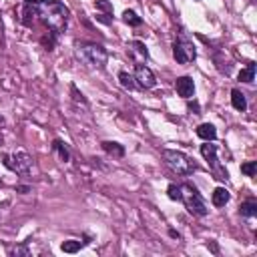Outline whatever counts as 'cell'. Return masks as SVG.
I'll return each mask as SVG.
<instances>
[{
	"label": "cell",
	"instance_id": "1",
	"mask_svg": "<svg viewBox=\"0 0 257 257\" xmlns=\"http://www.w3.org/2000/svg\"><path fill=\"white\" fill-rule=\"evenodd\" d=\"M70 10L60 0H48L42 6H38V20L44 24L46 30L60 36L68 26Z\"/></svg>",
	"mask_w": 257,
	"mask_h": 257
},
{
	"label": "cell",
	"instance_id": "2",
	"mask_svg": "<svg viewBox=\"0 0 257 257\" xmlns=\"http://www.w3.org/2000/svg\"><path fill=\"white\" fill-rule=\"evenodd\" d=\"M74 52L82 62H86L92 68H104V64L108 60L106 48L98 42H92V40H76L74 42Z\"/></svg>",
	"mask_w": 257,
	"mask_h": 257
},
{
	"label": "cell",
	"instance_id": "3",
	"mask_svg": "<svg viewBox=\"0 0 257 257\" xmlns=\"http://www.w3.org/2000/svg\"><path fill=\"white\" fill-rule=\"evenodd\" d=\"M181 187V203L185 205V209L193 215V217H205L209 213L207 205H205V199L201 197V193L197 191V187L185 183V185H179Z\"/></svg>",
	"mask_w": 257,
	"mask_h": 257
},
{
	"label": "cell",
	"instance_id": "4",
	"mask_svg": "<svg viewBox=\"0 0 257 257\" xmlns=\"http://www.w3.org/2000/svg\"><path fill=\"white\" fill-rule=\"evenodd\" d=\"M163 159L165 163L169 165V169H173L177 175H191L197 171V165L193 163V159L189 155H185L183 151H177V149H163Z\"/></svg>",
	"mask_w": 257,
	"mask_h": 257
},
{
	"label": "cell",
	"instance_id": "5",
	"mask_svg": "<svg viewBox=\"0 0 257 257\" xmlns=\"http://www.w3.org/2000/svg\"><path fill=\"white\" fill-rule=\"evenodd\" d=\"M2 165L16 173V175H22L26 177L32 169V157L26 153V151H16V153H4L2 155Z\"/></svg>",
	"mask_w": 257,
	"mask_h": 257
},
{
	"label": "cell",
	"instance_id": "6",
	"mask_svg": "<svg viewBox=\"0 0 257 257\" xmlns=\"http://www.w3.org/2000/svg\"><path fill=\"white\" fill-rule=\"evenodd\" d=\"M173 58L179 64H189L197 58V48L185 34H179V38L173 42Z\"/></svg>",
	"mask_w": 257,
	"mask_h": 257
},
{
	"label": "cell",
	"instance_id": "7",
	"mask_svg": "<svg viewBox=\"0 0 257 257\" xmlns=\"http://www.w3.org/2000/svg\"><path fill=\"white\" fill-rule=\"evenodd\" d=\"M201 157L207 161V165L211 167L213 173H217V179H227V171L221 169L219 159H217V145H213V141H205V145H201Z\"/></svg>",
	"mask_w": 257,
	"mask_h": 257
},
{
	"label": "cell",
	"instance_id": "8",
	"mask_svg": "<svg viewBox=\"0 0 257 257\" xmlns=\"http://www.w3.org/2000/svg\"><path fill=\"white\" fill-rule=\"evenodd\" d=\"M135 82L139 88L143 90H149V88H155L157 84V78H155V72L147 66V64H135Z\"/></svg>",
	"mask_w": 257,
	"mask_h": 257
},
{
	"label": "cell",
	"instance_id": "9",
	"mask_svg": "<svg viewBox=\"0 0 257 257\" xmlns=\"http://www.w3.org/2000/svg\"><path fill=\"white\" fill-rule=\"evenodd\" d=\"M126 54L133 60V64H145L149 60V50H147L145 42H141V40L126 42Z\"/></svg>",
	"mask_w": 257,
	"mask_h": 257
},
{
	"label": "cell",
	"instance_id": "10",
	"mask_svg": "<svg viewBox=\"0 0 257 257\" xmlns=\"http://www.w3.org/2000/svg\"><path fill=\"white\" fill-rule=\"evenodd\" d=\"M175 90H177L179 96H183V98L187 100V98L195 96V80H193L191 76H187V74L177 76V78H175Z\"/></svg>",
	"mask_w": 257,
	"mask_h": 257
},
{
	"label": "cell",
	"instance_id": "11",
	"mask_svg": "<svg viewBox=\"0 0 257 257\" xmlns=\"http://www.w3.org/2000/svg\"><path fill=\"white\" fill-rule=\"evenodd\" d=\"M18 20L24 24V26H32L36 20H38V6H32V4H24L20 8V16Z\"/></svg>",
	"mask_w": 257,
	"mask_h": 257
},
{
	"label": "cell",
	"instance_id": "12",
	"mask_svg": "<svg viewBox=\"0 0 257 257\" xmlns=\"http://www.w3.org/2000/svg\"><path fill=\"white\" fill-rule=\"evenodd\" d=\"M100 147H102V151H104L106 155H110L112 159H122L124 153H126L124 147H122L120 143H116V141H102Z\"/></svg>",
	"mask_w": 257,
	"mask_h": 257
},
{
	"label": "cell",
	"instance_id": "13",
	"mask_svg": "<svg viewBox=\"0 0 257 257\" xmlns=\"http://www.w3.org/2000/svg\"><path fill=\"white\" fill-rule=\"evenodd\" d=\"M195 133H197V137L203 139V141H215V139H217V128H215V124H211V122H201V124L195 128Z\"/></svg>",
	"mask_w": 257,
	"mask_h": 257
},
{
	"label": "cell",
	"instance_id": "14",
	"mask_svg": "<svg viewBox=\"0 0 257 257\" xmlns=\"http://www.w3.org/2000/svg\"><path fill=\"white\" fill-rule=\"evenodd\" d=\"M231 199V193L225 189V187H215V191L211 193V203L215 207H225Z\"/></svg>",
	"mask_w": 257,
	"mask_h": 257
},
{
	"label": "cell",
	"instance_id": "15",
	"mask_svg": "<svg viewBox=\"0 0 257 257\" xmlns=\"http://www.w3.org/2000/svg\"><path fill=\"white\" fill-rule=\"evenodd\" d=\"M231 106L235 110H239V112H245L247 110V98H245V94L239 88H233L231 90Z\"/></svg>",
	"mask_w": 257,
	"mask_h": 257
},
{
	"label": "cell",
	"instance_id": "16",
	"mask_svg": "<svg viewBox=\"0 0 257 257\" xmlns=\"http://www.w3.org/2000/svg\"><path fill=\"white\" fill-rule=\"evenodd\" d=\"M52 151L58 155V159H60L62 163H68V161H70V149H68V145H66L64 141L54 139V141H52Z\"/></svg>",
	"mask_w": 257,
	"mask_h": 257
},
{
	"label": "cell",
	"instance_id": "17",
	"mask_svg": "<svg viewBox=\"0 0 257 257\" xmlns=\"http://www.w3.org/2000/svg\"><path fill=\"white\" fill-rule=\"evenodd\" d=\"M239 215L243 219H253L257 215V201L255 199H247L239 205Z\"/></svg>",
	"mask_w": 257,
	"mask_h": 257
},
{
	"label": "cell",
	"instance_id": "18",
	"mask_svg": "<svg viewBox=\"0 0 257 257\" xmlns=\"http://www.w3.org/2000/svg\"><path fill=\"white\" fill-rule=\"evenodd\" d=\"M118 82H120V86L126 88V90H135V88H137L135 76H133L131 72H126V70H120V72H118Z\"/></svg>",
	"mask_w": 257,
	"mask_h": 257
},
{
	"label": "cell",
	"instance_id": "19",
	"mask_svg": "<svg viewBox=\"0 0 257 257\" xmlns=\"http://www.w3.org/2000/svg\"><path fill=\"white\" fill-rule=\"evenodd\" d=\"M56 40H58V36H56L54 32H50V30H46V32L42 34V38H40V44L44 46V50H48V52H52V50H54V46H56Z\"/></svg>",
	"mask_w": 257,
	"mask_h": 257
},
{
	"label": "cell",
	"instance_id": "20",
	"mask_svg": "<svg viewBox=\"0 0 257 257\" xmlns=\"http://www.w3.org/2000/svg\"><path fill=\"white\" fill-rule=\"evenodd\" d=\"M239 80H241V82H247V84H251V82L255 80V62H249L245 68H241Z\"/></svg>",
	"mask_w": 257,
	"mask_h": 257
},
{
	"label": "cell",
	"instance_id": "21",
	"mask_svg": "<svg viewBox=\"0 0 257 257\" xmlns=\"http://www.w3.org/2000/svg\"><path fill=\"white\" fill-rule=\"evenodd\" d=\"M122 20H124L128 26H141V24H143V18H141L135 10H124V12H122Z\"/></svg>",
	"mask_w": 257,
	"mask_h": 257
},
{
	"label": "cell",
	"instance_id": "22",
	"mask_svg": "<svg viewBox=\"0 0 257 257\" xmlns=\"http://www.w3.org/2000/svg\"><path fill=\"white\" fill-rule=\"evenodd\" d=\"M80 247H84V245H82L80 241H72V239L60 243V249H62L64 253H76V251H80Z\"/></svg>",
	"mask_w": 257,
	"mask_h": 257
},
{
	"label": "cell",
	"instance_id": "23",
	"mask_svg": "<svg viewBox=\"0 0 257 257\" xmlns=\"http://www.w3.org/2000/svg\"><path fill=\"white\" fill-rule=\"evenodd\" d=\"M241 173L247 175V177H255V175H257V161L241 163Z\"/></svg>",
	"mask_w": 257,
	"mask_h": 257
},
{
	"label": "cell",
	"instance_id": "24",
	"mask_svg": "<svg viewBox=\"0 0 257 257\" xmlns=\"http://www.w3.org/2000/svg\"><path fill=\"white\" fill-rule=\"evenodd\" d=\"M167 197H169L171 201H181V187L175 185V183H171V185L167 187Z\"/></svg>",
	"mask_w": 257,
	"mask_h": 257
},
{
	"label": "cell",
	"instance_id": "25",
	"mask_svg": "<svg viewBox=\"0 0 257 257\" xmlns=\"http://www.w3.org/2000/svg\"><path fill=\"white\" fill-rule=\"evenodd\" d=\"M70 92H72V98H74L76 102H80L82 106H88V100L84 98V94H82V92H80V90H78L74 84H70Z\"/></svg>",
	"mask_w": 257,
	"mask_h": 257
},
{
	"label": "cell",
	"instance_id": "26",
	"mask_svg": "<svg viewBox=\"0 0 257 257\" xmlns=\"http://www.w3.org/2000/svg\"><path fill=\"white\" fill-rule=\"evenodd\" d=\"M94 6H96V10H104L108 16L112 14V4H110V2H106V0H96V2H94Z\"/></svg>",
	"mask_w": 257,
	"mask_h": 257
},
{
	"label": "cell",
	"instance_id": "27",
	"mask_svg": "<svg viewBox=\"0 0 257 257\" xmlns=\"http://www.w3.org/2000/svg\"><path fill=\"white\" fill-rule=\"evenodd\" d=\"M187 106H189V110H193L195 114H199V112H201V106H199V102H197V100H193V102H191V98H187Z\"/></svg>",
	"mask_w": 257,
	"mask_h": 257
},
{
	"label": "cell",
	"instance_id": "28",
	"mask_svg": "<svg viewBox=\"0 0 257 257\" xmlns=\"http://www.w3.org/2000/svg\"><path fill=\"white\" fill-rule=\"evenodd\" d=\"M8 253L10 255H28L30 251L26 247H14V249H8Z\"/></svg>",
	"mask_w": 257,
	"mask_h": 257
},
{
	"label": "cell",
	"instance_id": "29",
	"mask_svg": "<svg viewBox=\"0 0 257 257\" xmlns=\"http://www.w3.org/2000/svg\"><path fill=\"white\" fill-rule=\"evenodd\" d=\"M16 193L26 195V193H30V187H26V185H16Z\"/></svg>",
	"mask_w": 257,
	"mask_h": 257
},
{
	"label": "cell",
	"instance_id": "30",
	"mask_svg": "<svg viewBox=\"0 0 257 257\" xmlns=\"http://www.w3.org/2000/svg\"><path fill=\"white\" fill-rule=\"evenodd\" d=\"M44 2H48V0H24V4H32V6H42Z\"/></svg>",
	"mask_w": 257,
	"mask_h": 257
},
{
	"label": "cell",
	"instance_id": "31",
	"mask_svg": "<svg viewBox=\"0 0 257 257\" xmlns=\"http://www.w3.org/2000/svg\"><path fill=\"white\" fill-rule=\"evenodd\" d=\"M169 235H171L173 239H181V233H179V231H175V229H169Z\"/></svg>",
	"mask_w": 257,
	"mask_h": 257
},
{
	"label": "cell",
	"instance_id": "32",
	"mask_svg": "<svg viewBox=\"0 0 257 257\" xmlns=\"http://www.w3.org/2000/svg\"><path fill=\"white\" fill-rule=\"evenodd\" d=\"M4 122H6V120H4V116H2V114H0V128H2V126H4ZM0 143H2V135H0Z\"/></svg>",
	"mask_w": 257,
	"mask_h": 257
},
{
	"label": "cell",
	"instance_id": "33",
	"mask_svg": "<svg viewBox=\"0 0 257 257\" xmlns=\"http://www.w3.org/2000/svg\"><path fill=\"white\" fill-rule=\"evenodd\" d=\"M0 187H2V181H0Z\"/></svg>",
	"mask_w": 257,
	"mask_h": 257
}]
</instances>
